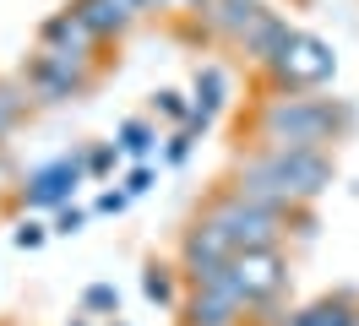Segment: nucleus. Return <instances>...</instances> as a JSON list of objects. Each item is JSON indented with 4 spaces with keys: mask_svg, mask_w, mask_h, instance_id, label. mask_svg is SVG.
<instances>
[{
    "mask_svg": "<svg viewBox=\"0 0 359 326\" xmlns=\"http://www.w3.org/2000/svg\"><path fill=\"white\" fill-rule=\"evenodd\" d=\"M337 179L332 152L321 147H250L234 169V191H245L250 201H267L278 212H294Z\"/></svg>",
    "mask_w": 359,
    "mask_h": 326,
    "instance_id": "f257e3e1",
    "label": "nucleus"
},
{
    "mask_svg": "<svg viewBox=\"0 0 359 326\" xmlns=\"http://www.w3.org/2000/svg\"><path fill=\"white\" fill-rule=\"evenodd\" d=\"M354 125V109L337 98H316V93H272L256 109V147H321Z\"/></svg>",
    "mask_w": 359,
    "mask_h": 326,
    "instance_id": "f03ea898",
    "label": "nucleus"
},
{
    "mask_svg": "<svg viewBox=\"0 0 359 326\" xmlns=\"http://www.w3.org/2000/svg\"><path fill=\"white\" fill-rule=\"evenodd\" d=\"M196 217L212 223V229L229 239L234 256H240V250H278L283 234H289V212H278V207H267V201H250V196L234 191V185H224Z\"/></svg>",
    "mask_w": 359,
    "mask_h": 326,
    "instance_id": "7ed1b4c3",
    "label": "nucleus"
},
{
    "mask_svg": "<svg viewBox=\"0 0 359 326\" xmlns=\"http://www.w3.org/2000/svg\"><path fill=\"white\" fill-rule=\"evenodd\" d=\"M262 76L272 82V93H321L337 76V49L327 39L305 33V27H294Z\"/></svg>",
    "mask_w": 359,
    "mask_h": 326,
    "instance_id": "20e7f679",
    "label": "nucleus"
},
{
    "mask_svg": "<svg viewBox=\"0 0 359 326\" xmlns=\"http://www.w3.org/2000/svg\"><path fill=\"white\" fill-rule=\"evenodd\" d=\"M185 283H191V294L180 304L185 326H240L250 315V304H245V294H240V283H234L229 266L196 272V278H185Z\"/></svg>",
    "mask_w": 359,
    "mask_h": 326,
    "instance_id": "39448f33",
    "label": "nucleus"
},
{
    "mask_svg": "<svg viewBox=\"0 0 359 326\" xmlns=\"http://www.w3.org/2000/svg\"><path fill=\"white\" fill-rule=\"evenodd\" d=\"M93 76H98V60H66V55H49V49H39L22 65V87H27V98H39V104L82 98L93 87Z\"/></svg>",
    "mask_w": 359,
    "mask_h": 326,
    "instance_id": "423d86ee",
    "label": "nucleus"
},
{
    "mask_svg": "<svg viewBox=\"0 0 359 326\" xmlns=\"http://www.w3.org/2000/svg\"><path fill=\"white\" fill-rule=\"evenodd\" d=\"M229 272H234L250 310H267V304H278L289 294V256H283V245L278 250H240L229 261Z\"/></svg>",
    "mask_w": 359,
    "mask_h": 326,
    "instance_id": "0eeeda50",
    "label": "nucleus"
},
{
    "mask_svg": "<svg viewBox=\"0 0 359 326\" xmlns=\"http://www.w3.org/2000/svg\"><path fill=\"white\" fill-rule=\"evenodd\" d=\"M82 179H88V152H60V158L22 174V207H55L60 212V207H71Z\"/></svg>",
    "mask_w": 359,
    "mask_h": 326,
    "instance_id": "6e6552de",
    "label": "nucleus"
},
{
    "mask_svg": "<svg viewBox=\"0 0 359 326\" xmlns=\"http://www.w3.org/2000/svg\"><path fill=\"white\" fill-rule=\"evenodd\" d=\"M39 49L66 55V60H98V39L88 33V22L76 17L71 6H60V11H49L39 22Z\"/></svg>",
    "mask_w": 359,
    "mask_h": 326,
    "instance_id": "1a4fd4ad",
    "label": "nucleus"
},
{
    "mask_svg": "<svg viewBox=\"0 0 359 326\" xmlns=\"http://www.w3.org/2000/svg\"><path fill=\"white\" fill-rule=\"evenodd\" d=\"M267 11H272L267 0H212V6L202 11V27L212 33V39H224V43L240 49V43L256 33V22L267 17Z\"/></svg>",
    "mask_w": 359,
    "mask_h": 326,
    "instance_id": "9d476101",
    "label": "nucleus"
},
{
    "mask_svg": "<svg viewBox=\"0 0 359 326\" xmlns=\"http://www.w3.org/2000/svg\"><path fill=\"white\" fill-rule=\"evenodd\" d=\"M224 109H229V71L224 65H202V71H196V87H191V120L212 125Z\"/></svg>",
    "mask_w": 359,
    "mask_h": 326,
    "instance_id": "9b49d317",
    "label": "nucleus"
},
{
    "mask_svg": "<svg viewBox=\"0 0 359 326\" xmlns=\"http://www.w3.org/2000/svg\"><path fill=\"white\" fill-rule=\"evenodd\" d=\"M66 6L88 22V33L98 43H109V39H120V33H131V27H136V22L126 17V6H120V0H66Z\"/></svg>",
    "mask_w": 359,
    "mask_h": 326,
    "instance_id": "f8f14e48",
    "label": "nucleus"
},
{
    "mask_svg": "<svg viewBox=\"0 0 359 326\" xmlns=\"http://www.w3.org/2000/svg\"><path fill=\"white\" fill-rule=\"evenodd\" d=\"M354 315H359V299H354V294H321L316 304L294 310L283 326H354Z\"/></svg>",
    "mask_w": 359,
    "mask_h": 326,
    "instance_id": "ddd939ff",
    "label": "nucleus"
},
{
    "mask_svg": "<svg viewBox=\"0 0 359 326\" xmlns=\"http://www.w3.org/2000/svg\"><path fill=\"white\" fill-rule=\"evenodd\" d=\"M289 33H294V27H289V17L267 11V17L256 22V33H250V39L240 43V49L250 55V65H256V71H267V65H272V55L283 49V39H289Z\"/></svg>",
    "mask_w": 359,
    "mask_h": 326,
    "instance_id": "4468645a",
    "label": "nucleus"
},
{
    "mask_svg": "<svg viewBox=\"0 0 359 326\" xmlns=\"http://www.w3.org/2000/svg\"><path fill=\"white\" fill-rule=\"evenodd\" d=\"M180 278H185V272L169 266V261H147V266H142V294H147L153 304H163V310H180V304H185Z\"/></svg>",
    "mask_w": 359,
    "mask_h": 326,
    "instance_id": "2eb2a0df",
    "label": "nucleus"
},
{
    "mask_svg": "<svg viewBox=\"0 0 359 326\" xmlns=\"http://www.w3.org/2000/svg\"><path fill=\"white\" fill-rule=\"evenodd\" d=\"M114 147L126 152V158H136V163H147L158 152V125L153 120H126V125L114 130Z\"/></svg>",
    "mask_w": 359,
    "mask_h": 326,
    "instance_id": "dca6fc26",
    "label": "nucleus"
},
{
    "mask_svg": "<svg viewBox=\"0 0 359 326\" xmlns=\"http://www.w3.org/2000/svg\"><path fill=\"white\" fill-rule=\"evenodd\" d=\"M22 114H27V87L22 82H0V136H11Z\"/></svg>",
    "mask_w": 359,
    "mask_h": 326,
    "instance_id": "f3484780",
    "label": "nucleus"
},
{
    "mask_svg": "<svg viewBox=\"0 0 359 326\" xmlns=\"http://www.w3.org/2000/svg\"><path fill=\"white\" fill-rule=\"evenodd\" d=\"M153 114L175 120V125H191V98L175 93V87H158V93H153Z\"/></svg>",
    "mask_w": 359,
    "mask_h": 326,
    "instance_id": "a211bd4d",
    "label": "nucleus"
},
{
    "mask_svg": "<svg viewBox=\"0 0 359 326\" xmlns=\"http://www.w3.org/2000/svg\"><path fill=\"white\" fill-rule=\"evenodd\" d=\"M82 304H88V315H120V288L114 283H88Z\"/></svg>",
    "mask_w": 359,
    "mask_h": 326,
    "instance_id": "6ab92c4d",
    "label": "nucleus"
},
{
    "mask_svg": "<svg viewBox=\"0 0 359 326\" xmlns=\"http://www.w3.org/2000/svg\"><path fill=\"white\" fill-rule=\"evenodd\" d=\"M202 120H191V125H180L175 136H169V147H163V158H169V163H185V158H191V142H196V136H202Z\"/></svg>",
    "mask_w": 359,
    "mask_h": 326,
    "instance_id": "aec40b11",
    "label": "nucleus"
},
{
    "mask_svg": "<svg viewBox=\"0 0 359 326\" xmlns=\"http://www.w3.org/2000/svg\"><path fill=\"white\" fill-rule=\"evenodd\" d=\"M114 158H120V147H114V142H98V147H88V179H104V174L114 169Z\"/></svg>",
    "mask_w": 359,
    "mask_h": 326,
    "instance_id": "412c9836",
    "label": "nucleus"
},
{
    "mask_svg": "<svg viewBox=\"0 0 359 326\" xmlns=\"http://www.w3.org/2000/svg\"><path fill=\"white\" fill-rule=\"evenodd\" d=\"M49 234H55V229H44V223L22 217V223H17V234H11V245H17V250H39V245H44Z\"/></svg>",
    "mask_w": 359,
    "mask_h": 326,
    "instance_id": "4be33fe9",
    "label": "nucleus"
},
{
    "mask_svg": "<svg viewBox=\"0 0 359 326\" xmlns=\"http://www.w3.org/2000/svg\"><path fill=\"white\" fill-rule=\"evenodd\" d=\"M82 223H88L82 207H60V212H55V234H82Z\"/></svg>",
    "mask_w": 359,
    "mask_h": 326,
    "instance_id": "5701e85b",
    "label": "nucleus"
},
{
    "mask_svg": "<svg viewBox=\"0 0 359 326\" xmlns=\"http://www.w3.org/2000/svg\"><path fill=\"white\" fill-rule=\"evenodd\" d=\"M142 191H153V169H147V163H136V169L126 174V196H142Z\"/></svg>",
    "mask_w": 359,
    "mask_h": 326,
    "instance_id": "b1692460",
    "label": "nucleus"
},
{
    "mask_svg": "<svg viewBox=\"0 0 359 326\" xmlns=\"http://www.w3.org/2000/svg\"><path fill=\"white\" fill-rule=\"evenodd\" d=\"M126 201H131L126 191H104L98 201H93V212H126Z\"/></svg>",
    "mask_w": 359,
    "mask_h": 326,
    "instance_id": "393cba45",
    "label": "nucleus"
},
{
    "mask_svg": "<svg viewBox=\"0 0 359 326\" xmlns=\"http://www.w3.org/2000/svg\"><path fill=\"white\" fill-rule=\"evenodd\" d=\"M158 11H185V17H191V11H207V6H212V0H153Z\"/></svg>",
    "mask_w": 359,
    "mask_h": 326,
    "instance_id": "a878e982",
    "label": "nucleus"
},
{
    "mask_svg": "<svg viewBox=\"0 0 359 326\" xmlns=\"http://www.w3.org/2000/svg\"><path fill=\"white\" fill-rule=\"evenodd\" d=\"M71 326H88V321H71Z\"/></svg>",
    "mask_w": 359,
    "mask_h": 326,
    "instance_id": "bb28decb",
    "label": "nucleus"
},
{
    "mask_svg": "<svg viewBox=\"0 0 359 326\" xmlns=\"http://www.w3.org/2000/svg\"><path fill=\"white\" fill-rule=\"evenodd\" d=\"M354 326H359V315H354Z\"/></svg>",
    "mask_w": 359,
    "mask_h": 326,
    "instance_id": "cd10ccee",
    "label": "nucleus"
},
{
    "mask_svg": "<svg viewBox=\"0 0 359 326\" xmlns=\"http://www.w3.org/2000/svg\"><path fill=\"white\" fill-rule=\"evenodd\" d=\"M114 326H120V321H114Z\"/></svg>",
    "mask_w": 359,
    "mask_h": 326,
    "instance_id": "c85d7f7f",
    "label": "nucleus"
}]
</instances>
